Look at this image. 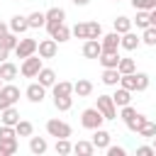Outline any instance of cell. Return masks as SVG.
<instances>
[{
    "instance_id": "cell-12",
    "label": "cell",
    "mask_w": 156,
    "mask_h": 156,
    "mask_svg": "<svg viewBox=\"0 0 156 156\" xmlns=\"http://www.w3.org/2000/svg\"><path fill=\"white\" fill-rule=\"evenodd\" d=\"M7 24H10V32H15V34H20V37L29 29V20H27V15H12Z\"/></svg>"
},
{
    "instance_id": "cell-37",
    "label": "cell",
    "mask_w": 156,
    "mask_h": 156,
    "mask_svg": "<svg viewBox=\"0 0 156 156\" xmlns=\"http://www.w3.org/2000/svg\"><path fill=\"white\" fill-rule=\"evenodd\" d=\"M0 41H2V44H5L10 51H15V49H17V44H20V34H15V32H7V34H5Z\"/></svg>"
},
{
    "instance_id": "cell-33",
    "label": "cell",
    "mask_w": 156,
    "mask_h": 156,
    "mask_svg": "<svg viewBox=\"0 0 156 156\" xmlns=\"http://www.w3.org/2000/svg\"><path fill=\"white\" fill-rule=\"evenodd\" d=\"M136 134L139 136H146V139H151V136H156V122H151V119H146L139 129H136Z\"/></svg>"
},
{
    "instance_id": "cell-40",
    "label": "cell",
    "mask_w": 156,
    "mask_h": 156,
    "mask_svg": "<svg viewBox=\"0 0 156 156\" xmlns=\"http://www.w3.org/2000/svg\"><path fill=\"white\" fill-rule=\"evenodd\" d=\"M0 144H2V149H5L7 156L17 154V136H15V139H0Z\"/></svg>"
},
{
    "instance_id": "cell-19",
    "label": "cell",
    "mask_w": 156,
    "mask_h": 156,
    "mask_svg": "<svg viewBox=\"0 0 156 156\" xmlns=\"http://www.w3.org/2000/svg\"><path fill=\"white\" fill-rule=\"evenodd\" d=\"M73 93H76L78 98H88V95L93 93V83H90L88 78H78V80L73 83Z\"/></svg>"
},
{
    "instance_id": "cell-53",
    "label": "cell",
    "mask_w": 156,
    "mask_h": 156,
    "mask_svg": "<svg viewBox=\"0 0 156 156\" xmlns=\"http://www.w3.org/2000/svg\"><path fill=\"white\" fill-rule=\"evenodd\" d=\"M15 2H22V0H15Z\"/></svg>"
},
{
    "instance_id": "cell-41",
    "label": "cell",
    "mask_w": 156,
    "mask_h": 156,
    "mask_svg": "<svg viewBox=\"0 0 156 156\" xmlns=\"http://www.w3.org/2000/svg\"><path fill=\"white\" fill-rule=\"evenodd\" d=\"M71 32H73V37H78V39H88V22H78Z\"/></svg>"
},
{
    "instance_id": "cell-10",
    "label": "cell",
    "mask_w": 156,
    "mask_h": 156,
    "mask_svg": "<svg viewBox=\"0 0 156 156\" xmlns=\"http://www.w3.org/2000/svg\"><path fill=\"white\" fill-rule=\"evenodd\" d=\"M24 95H27V100H29V102H34V105H37V102H41V100L46 98V88L37 80V83H29V85H27Z\"/></svg>"
},
{
    "instance_id": "cell-45",
    "label": "cell",
    "mask_w": 156,
    "mask_h": 156,
    "mask_svg": "<svg viewBox=\"0 0 156 156\" xmlns=\"http://www.w3.org/2000/svg\"><path fill=\"white\" fill-rule=\"evenodd\" d=\"M136 154H139V156H151V154H156V149H154V146H139Z\"/></svg>"
},
{
    "instance_id": "cell-27",
    "label": "cell",
    "mask_w": 156,
    "mask_h": 156,
    "mask_svg": "<svg viewBox=\"0 0 156 156\" xmlns=\"http://www.w3.org/2000/svg\"><path fill=\"white\" fill-rule=\"evenodd\" d=\"M27 20H29V29H39V27H46V12H32V15H27Z\"/></svg>"
},
{
    "instance_id": "cell-32",
    "label": "cell",
    "mask_w": 156,
    "mask_h": 156,
    "mask_svg": "<svg viewBox=\"0 0 156 156\" xmlns=\"http://www.w3.org/2000/svg\"><path fill=\"white\" fill-rule=\"evenodd\" d=\"M15 129H17V136H32V134H34V124L27 122V119H20V122L15 124Z\"/></svg>"
},
{
    "instance_id": "cell-11",
    "label": "cell",
    "mask_w": 156,
    "mask_h": 156,
    "mask_svg": "<svg viewBox=\"0 0 156 156\" xmlns=\"http://www.w3.org/2000/svg\"><path fill=\"white\" fill-rule=\"evenodd\" d=\"M139 44H141V37L136 34V32H124L122 34V39H119V49H124V51H134V49H139Z\"/></svg>"
},
{
    "instance_id": "cell-20",
    "label": "cell",
    "mask_w": 156,
    "mask_h": 156,
    "mask_svg": "<svg viewBox=\"0 0 156 156\" xmlns=\"http://www.w3.org/2000/svg\"><path fill=\"white\" fill-rule=\"evenodd\" d=\"M112 100H115V105L117 107H124V105H129L132 102V90H127V88H117L115 93H112Z\"/></svg>"
},
{
    "instance_id": "cell-2",
    "label": "cell",
    "mask_w": 156,
    "mask_h": 156,
    "mask_svg": "<svg viewBox=\"0 0 156 156\" xmlns=\"http://www.w3.org/2000/svg\"><path fill=\"white\" fill-rule=\"evenodd\" d=\"M102 122H105V115L98 110V107H85L83 112H80V124L85 127V129H98V127H102Z\"/></svg>"
},
{
    "instance_id": "cell-30",
    "label": "cell",
    "mask_w": 156,
    "mask_h": 156,
    "mask_svg": "<svg viewBox=\"0 0 156 156\" xmlns=\"http://www.w3.org/2000/svg\"><path fill=\"white\" fill-rule=\"evenodd\" d=\"M51 93H54V95H73V83H68V80H56V83L51 85Z\"/></svg>"
},
{
    "instance_id": "cell-28",
    "label": "cell",
    "mask_w": 156,
    "mask_h": 156,
    "mask_svg": "<svg viewBox=\"0 0 156 156\" xmlns=\"http://www.w3.org/2000/svg\"><path fill=\"white\" fill-rule=\"evenodd\" d=\"M71 34H73V32H71V29L66 27V22H63V24H58V27H56V29H54L49 37H54L58 44H63V41H68V39H71Z\"/></svg>"
},
{
    "instance_id": "cell-23",
    "label": "cell",
    "mask_w": 156,
    "mask_h": 156,
    "mask_svg": "<svg viewBox=\"0 0 156 156\" xmlns=\"http://www.w3.org/2000/svg\"><path fill=\"white\" fill-rule=\"evenodd\" d=\"M37 78H39V83H41L44 88H51V85L56 83V71H54V68H41V71L37 73Z\"/></svg>"
},
{
    "instance_id": "cell-38",
    "label": "cell",
    "mask_w": 156,
    "mask_h": 156,
    "mask_svg": "<svg viewBox=\"0 0 156 156\" xmlns=\"http://www.w3.org/2000/svg\"><path fill=\"white\" fill-rule=\"evenodd\" d=\"M102 37V24L100 22H88V39H100Z\"/></svg>"
},
{
    "instance_id": "cell-17",
    "label": "cell",
    "mask_w": 156,
    "mask_h": 156,
    "mask_svg": "<svg viewBox=\"0 0 156 156\" xmlns=\"http://www.w3.org/2000/svg\"><path fill=\"white\" fill-rule=\"evenodd\" d=\"M17 73H20V68H17L12 61H2V63H0V78H2L5 83H12V80L17 78Z\"/></svg>"
},
{
    "instance_id": "cell-47",
    "label": "cell",
    "mask_w": 156,
    "mask_h": 156,
    "mask_svg": "<svg viewBox=\"0 0 156 156\" xmlns=\"http://www.w3.org/2000/svg\"><path fill=\"white\" fill-rule=\"evenodd\" d=\"M7 32H10V24H7V22H2V20H0V39H2V37H5V34H7Z\"/></svg>"
},
{
    "instance_id": "cell-34",
    "label": "cell",
    "mask_w": 156,
    "mask_h": 156,
    "mask_svg": "<svg viewBox=\"0 0 156 156\" xmlns=\"http://www.w3.org/2000/svg\"><path fill=\"white\" fill-rule=\"evenodd\" d=\"M141 44H146V46H156V27H154V24L146 27V29H141Z\"/></svg>"
},
{
    "instance_id": "cell-25",
    "label": "cell",
    "mask_w": 156,
    "mask_h": 156,
    "mask_svg": "<svg viewBox=\"0 0 156 156\" xmlns=\"http://www.w3.org/2000/svg\"><path fill=\"white\" fill-rule=\"evenodd\" d=\"M132 22L136 24V29H146V27H151V12L149 10H136V17Z\"/></svg>"
},
{
    "instance_id": "cell-3",
    "label": "cell",
    "mask_w": 156,
    "mask_h": 156,
    "mask_svg": "<svg viewBox=\"0 0 156 156\" xmlns=\"http://www.w3.org/2000/svg\"><path fill=\"white\" fill-rule=\"evenodd\" d=\"M46 134L49 136H56V139H68L71 134H73V129H71V124L68 122H63V119H49L46 122Z\"/></svg>"
},
{
    "instance_id": "cell-18",
    "label": "cell",
    "mask_w": 156,
    "mask_h": 156,
    "mask_svg": "<svg viewBox=\"0 0 156 156\" xmlns=\"http://www.w3.org/2000/svg\"><path fill=\"white\" fill-rule=\"evenodd\" d=\"M119 78H122V73L117 71V68H102V83L105 85H112V88H117L119 85Z\"/></svg>"
},
{
    "instance_id": "cell-6",
    "label": "cell",
    "mask_w": 156,
    "mask_h": 156,
    "mask_svg": "<svg viewBox=\"0 0 156 156\" xmlns=\"http://www.w3.org/2000/svg\"><path fill=\"white\" fill-rule=\"evenodd\" d=\"M95 107L105 115V119H117V105H115V100H112V95H98V102H95Z\"/></svg>"
},
{
    "instance_id": "cell-14",
    "label": "cell",
    "mask_w": 156,
    "mask_h": 156,
    "mask_svg": "<svg viewBox=\"0 0 156 156\" xmlns=\"http://www.w3.org/2000/svg\"><path fill=\"white\" fill-rule=\"evenodd\" d=\"M90 141L95 144V149H107L110 141H112V134H110L107 129L98 127V129H93V139H90Z\"/></svg>"
},
{
    "instance_id": "cell-35",
    "label": "cell",
    "mask_w": 156,
    "mask_h": 156,
    "mask_svg": "<svg viewBox=\"0 0 156 156\" xmlns=\"http://www.w3.org/2000/svg\"><path fill=\"white\" fill-rule=\"evenodd\" d=\"M117 71L124 76V73H134L136 71V63H134V58H119V63H117Z\"/></svg>"
},
{
    "instance_id": "cell-46",
    "label": "cell",
    "mask_w": 156,
    "mask_h": 156,
    "mask_svg": "<svg viewBox=\"0 0 156 156\" xmlns=\"http://www.w3.org/2000/svg\"><path fill=\"white\" fill-rule=\"evenodd\" d=\"M7 56H10V49L0 41V63H2V61H7Z\"/></svg>"
},
{
    "instance_id": "cell-8",
    "label": "cell",
    "mask_w": 156,
    "mask_h": 156,
    "mask_svg": "<svg viewBox=\"0 0 156 156\" xmlns=\"http://www.w3.org/2000/svg\"><path fill=\"white\" fill-rule=\"evenodd\" d=\"M37 46H39L37 39H27V37H22L20 44H17V49H15V54H17V58H27V56L37 54Z\"/></svg>"
},
{
    "instance_id": "cell-13",
    "label": "cell",
    "mask_w": 156,
    "mask_h": 156,
    "mask_svg": "<svg viewBox=\"0 0 156 156\" xmlns=\"http://www.w3.org/2000/svg\"><path fill=\"white\" fill-rule=\"evenodd\" d=\"M119 39H122V34H117L115 29H112L110 34H102V37H100L102 51H119Z\"/></svg>"
},
{
    "instance_id": "cell-21",
    "label": "cell",
    "mask_w": 156,
    "mask_h": 156,
    "mask_svg": "<svg viewBox=\"0 0 156 156\" xmlns=\"http://www.w3.org/2000/svg\"><path fill=\"white\" fill-rule=\"evenodd\" d=\"M0 122H2V124H10V127H15V124L20 122V112L15 110V105L0 110Z\"/></svg>"
},
{
    "instance_id": "cell-49",
    "label": "cell",
    "mask_w": 156,
    "mask_h": 156,
    "mask_svg": "<svg viewBox=\"0 0 156 156\" xmlns=\"http://www.w3.org/2000/svg\"><path fill=\"white\" fill-rule=\"evenodd\" d=\"M151 24H154V27H156V7H154V10H151Z\"/></svg>"
},
{
    "instance_id": "cell-9",
    "label": "cell",
    "mask_w": 156,
    "mask_h": 156,
    "mask_svg": "<svg viewBox=\"0 0 156 156\" xmlns=\"http://www.w3.org/2000/svg\"><path fill=\"white\" fill-rule=\"evenodd\" d=\"M37 51H39V56H41V58H54V56H56V51H58V41H56L54 37L41 39V41H39V46H37Z\"/></svg>"
},
{
    "instance_id": "cell-51",
    "label": "cell",
    "mask_w": 156,
    "mask_h": 156,
    "mask_svg": "<svg viewBox=\"0 0 156 156\" xmlns=\"http://www.w3.org/2000/svg\"><path fill=\"white\" fill-rule=\"evenodd\" d=\"M151 141H154V144H151V146H154V149H156V136H151Z\"/></svg>"
},
{
    "instance_id": "cell-48",
    "label": "cell",
    "mask_w": 156,
    "mask_h": 156,
    "mask_svg": "<svg viewBox=\"0 0 156 156\" xmlns=\"http://www.w3.org/2000/svg\"><path fill=\"white\" fill-rule=\"evenodd\" d=\"M71 2H73V5H76V7H85V5H88V2H90V0H71Z\"/></svg>"
},
{
    "instance_id": "cell-39",
    "label": "cell",
    "mask_w": 156,
    "mask_h": 156,
    "mask_svg": "<svg viewBox=\"0 0 156 156\" xmlns=\"http://www.w3.org/2000/svg\"><path fill=\"white\" fill-rule=\"evenodd\" d=\"M129 2H132L134 10H149V12H151V10L156 7V0H129Z\"/></svg>"
},
{
    "instance_id": "cell-42",
    "label": "cell",
    "mask_w": 156,
    "mask_h": 156,
    "mask_svg": "<svg viewBox=\"0 0 156 156\" xmlns=\"http://www.w3.org/2000/svg\"><path fill=\"white\" fill-rule=\"evenodd\" d=\"M134 73H136V71H134ZM134 73H124V76L119 78V85L127 88V90H132V93H134Z\"/></svg>"
},
{
    "instance_id": "cell-50",
    "label": "cell",
    "mask_w": 156,
    "mask_h": 156,
    "mask_svg": "<svg viewBox=\"0 0 156 156\" xmlns=\"http://www.w3.org/2000/svg\"><path fill=\"white\" fill-rule=\"evenodd\" d=\"M0 156H7V154H5V149H2V144H0Z\"/></svg>"
},
{
    "instance_id": "cell-36",
    "label": "cell",
    "mask_w": 156,
    "mask_h": 156,
    "mask_svg": "<svg viewBox=\"0 0 156 156\" xmlns=\"http://www.w3.org/2000/svg\"><path fill=\"white\" fill-rule=\"evenodd\" d=\"M54 151H56V154H61V156H66V154H71V151H73V144H71L68 139H56Z\"/></svg>"
},
{
    "instance_id": "cell-52",
    "label": "cell",
    "mask_w": 156,
    "mask_h": 156,
    "mask_svg": "<svg viewBox=\"0 0 156 156\" xmlns=\"http://www.w3.org/2000/svg\"><path fill=\"white\" fill-rule=\"evenodd\" d=\"M2 85H5V80H2V78H0V88H2Z\"/></svg>"
},
{
    "instance_id": "cell-44",
    "label": "cell",
    "mask_w": 156,
    "mask_h": 156,
    "mask_svg": "<svg viewBox=\"0 0 156 156\" xmlns=\"http://www.w3.org/2000/svg\"><path fill=\"white\" fill-rule=\"evenodd\" d=\"M105 151H107V156H127L124 146H112V144H110V146H107Z\"/></svg>"
},
{
    "instance_id": "cell-31",
    "label": "cell",
    "mask_w": 156,
    "mask_h": 156,
    "mask_svg": "<svg viewBox=\"0 0 156 156\" xmlns=\"http://www.w3.org/2000/svg\"><path fill=\"white\" fill-rule=\"evenodd\" d=\"M54 107L61 112H68L73 107V98L71 95H54Z\"/></svg>"
},
{
    "instance_id": "cell-4",
    "label": "cell",
    "mask_w": 156,
    "mask_h": 156,
    "mask_svg": "<svg viewBox=\"0 0 156 156\" xmlns=\"http://www.w3.org/2000/svg\"><path fill=\"white\" fill-rule=\"evenodd\" d=\"M44 66H41V56H37V54H32V56H27V58H22V66H20V73L24 76V78H37V73L41 71Z\"/></svg>"
},
{
    "instance_id": "cell-7",
    "label": "cell",
    "mask_w": 156,
    "mask_h": 156,
    "mask_svg": "<svg viewBox=\"0 0 156 156\" xmlns=\"http://www.w3.org/2000/svg\"><path fill=\"white\" fill-rule=\"evenodd\" d=\"M66 22V10L63 7H49L46 10V32L51 34L58 24H63Z\"/></svg>"
},
{
    "instance_id": "cell-43",
    "label": "cell",
    "mask_w": 156,
    "mask_h": 156,
    "mask_svg": "<svg viewBox=\"0 0 156 156\" xmlns=\"http://www.w3.org/2000/svg\"><path fill=\"white\" fill-rule=\"evenodd\" d=\"M17 136V129L10 127V124H2L0 127V139H15Z\"/></svg>"
},
{
    "instance_id": "cell-54",
    "label": "cell",
    "mask_w": 156,
    "mask_h": 156,
    "mask_svg": "<svg viewBox=\"0 0 156 156\" xmlns=\"http://www.w3.org/2000/svg\"><path fill=\"white\" fill-rule=\"evenodd\" d=\"M115 2H119V0H115Z\"/></svg>"
},
{
    "instance_id": "cell-5",
    "label": "cell",
    "mask_w": 156,
    "mask_h": 156,
    "mask_svg": "<svg viewBox=\"0 0 156 156\" xmlns=\"http://www.w3.org/2000/svg\"><path fill=\"white\" fill-rule=\"evenodd\" d=\"M17 100H20V88L12 85V83H5V85L0 88V110L17 105Z\"/></svg>"
},
{
    "instance_id": "cell-22",
    "label": "cell",
    "mask_w": 156,
    "mask_h": 156,
    "mask_svg": "<svg viewBox=\"0 0 156 156\" xmlns=\"http://www.w3.org/2000/svg\"><path fill=\"white\" fill-rule=\"evenodd\" d=\"M46 149H49V141L44 136H29V151L32 154L41 156V154H46Z\"/></svg>"
},
{
    "instance_id": "cell-15",
    "label": "cell",
    "mask_w": 156,
    "mask_h": 156,
    "mask_svg": "<svg viewBox=\"0 0 156 156\" xmlns=\"http://www.w3.org/2000/svg\"><path fill=\"white\" fill-rule=\"evenodd\" d=\"M100 54H102L100 39H85V41H83V56H85V58H98Z\"/></svg>"
},
{
    "instance_id": "cell-24",
    "label": "cell",
    "mask_w": 156,
    "mask_h": 156,
    "mask_svg": "<svg viewBox=\"0 0 156 156\" xmlns=\"http://www.w3.org/2000/svg\"><path fill=\"white\" fill-rule=\"evenodd\" d=\"M73 154H78V156H93V154H95V144L80 139V141L73 144Z\"/></svg>"
},
{
    "instance_id": "cell-16",
    "label": "cell",
    "mask_w": 156,
    "mask_h": 156,
    "mask_svg": "<svg viewBox=\"0 0 156 156\" xmlns=\"http://www.w3.org/2000/svg\"><path fill=\"white\" fill-rule=\"evenodd\" d=\"M119 51H102L100 56H98V61H100V66L102 68H117V63H119Z\"/></svg>"
},
{
    "instance_id": "cell-1",
    "label": "cell",
    "mask_w": 156,
    "mask_h": 156,
    "mask_svg": "<svg viewBox=\"0 0 156 156\" xmlns=\"http://www.w3.org/2000/svg\"><path fill=\"white\" fill-rule=\"evenodd\" d=\"M119 117H122V122L127 124V129H129V132H136V129L146 122V115L136 112L132 105H124V107H122V112H119Z\"/></svg>"
},
{
    "instance_id": "cell-29",
    "label": "cell",
    "mask_w": 156,
    "mask_h": 156,
    "mask_svg": "<svg viewBox=\"0 0 156 156\" xmlns=\"http://www.w3.org/2000/svg\"><path fill=\"white\" fill-rule=\"evenodd\" d=\"M149 83H151L149 73H141V71L134 73V90H136V93H144V90L149 88Z\"/></svg>"
},
{
    "instance_id": "cell-26",
    "label": "cell",
    "mask_w": 156,
    "mask_h": 156,
    "mask_svg": "<svg viewBox=\"0 0 156 156\" xmlns=\"http://www.w3.org/2000/svg\"><path fill=\"white\" fill-rule=\"evenodd\" d=\"M132 20L127 17V15H119V17H115V22H112V27H115V32L117 34H124V32H129L132 29Z\"/></svg>"
}]
</instances>
